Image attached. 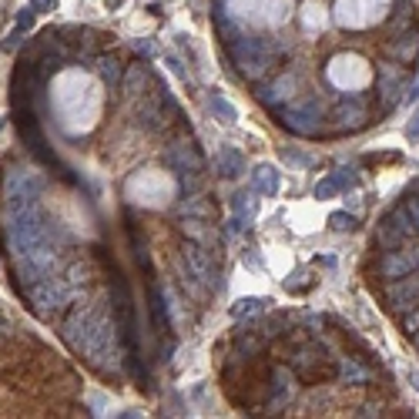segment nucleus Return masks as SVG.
Masks as SVG:
<instances>
[{"label":"nucleus","mask_w":419,"mask_h":419,"mask_svg":"<svg viewBox=\"0 0 419 419\" xmlns=\"http://www.w3.org/2000/svg\"><path fill=\"white\" fill-rule=\"evenodd\" d=\"M402 205H406V211H409V215H413V222H416V225H419V195H413V191H409V195H406V202H402Z\"/></svg>","instance_id":"393cba45"},{"label":"nucleus","mask_w":419,"mask_h":419,"mask_svg":"<svg viewBox=\"0 0 419 419\" xmlns=\"http://www.w3.org/2000/svg\"><path fill=\"white\" fill-rule=\"evenodd\" d=\"M34 17H38V10H34V7H24L17 14V27L20 31H31V27H34Z\"/></svg>","instance_id":"b1692460"},{"label":"nucleus","mask_w":419,"mask_h":419,"mask_svg":"<svg viewBox=\"0 0 419 419\" xmlns=\"http://www.w3.org/2000/svg\"><path fill=\"white\" fill-rule=\"evenodd\" d=\"M181 218L208 222V218H215V202H208V198H188V202H185V208H181Z\"/></svg>","instance_id":"2eb2a0df"},{"label":"nucleus","mask_w":419,"mask_h":419,"mask_svg":"<svg viewBox=\"0 0 419 419\" xmlns=\"http://www.w3.org/2000/svg\"><path fill=\"white\" fill-rule=\"evenodd\" d=\"M252 188L258 191V195H265V198H275L279 188H282V174H279V168H272V165H258L255 174H252Z\"/></svg>","instance_id":"9b49d317"},{"label":"nucleus","mask_w":419,"mask_h":419,"mask_svg":"<svg viewBox=\"0 0 419 419\" xmlns=\"http://www.w3.org/2000/svg\"><path fill=\"white\" fill-rule=\"evenodd\" d=\"M165 64H168V67H172L174 74H181V77H185V67H181V60L174 58V54H168V58H165Z\"/></svg>","instance_id":"c85d7f7f"},{"label":"nucleus","mask_w":419,"mask_h":419,"mask_svg":"<svg viewBox=\"0 0 419 419\" xmlns=\"http://www.w3.org/2000/svg\"><path fill=\"white\" fill-rule=\"evenodd\" d=\"M108 7H111V10H115V7H121V0H108Z\"/></svg>","instance_id":"2f4dec72"},{"label":"nucleus","mask_w":419,"mask_h":419,"mask_svg":"<svg viewBox=\"0 0 419 419\" xmlns=\"http://www.w3.org/2000/svg\"><path fill=\"white\" fill-rule=\"evenodd\" d=\"M382 222H386V225H393V229L400 231L406 242H409V238H419V225L413 222V215L406 211V205H402V202H396L393 208L386 211V215H382Z\"/></svg>","instance_id":"9d476101"},{"label":"nucleus","mask_w":419,"mask_h":419,"mask_svg":"<svg viewBox=\"0 0 419 419\" xmlns=\"http://www.w3.org/2000/svg\"><path fill=\"white\" fill-rule=\"evenodd\" d=\"M211 111H215V115L222 117V121H225V124H235V117H238V111H235V108H231L229 101H225V97H211Z\"/></svg>","instance_id":"aec40b11"},{"label":"nucleus","mask_w":419,"mask_h":419,"mask_svg":"<svg viewBox=\"0 0 419 419\" xmlns=\"http://www.w3.org/2000/svg\"><path fill=\"white\" fill-rule=\"evenodd\" d=\"M332 178H336V185H339V191H345V188H356V181H359L352 168H339V172L332 174Z\"/></svg>","instance_id":"5701e85b"},{"label":"nucleus","mask_w":419,"mask_h":419,"mask_svg":"<svg viewBox=\"0 0 419 419\" xmlns=\"http://www.w3.org/2000/svg\"><path fill=\"white\" fill-rule=\"evenodd\" d=\"M51 108L58 124L67 134H84L95 128L104 108V91L101 81L81 71V67H64L54 81H51Z\"/></svg>","instance_id":"f257e3e1"},{"label":"nucleus","mask_w":419,"mask_h":419,"mask_svg":"<svg viewBox=\"0 0 419 419\" xmlns=\"http://www.w3.org/2000/svg\"><path fill=\"white\" fill-rule=\"evenodd\" d=\"M3 124H7V121H3V117H0V131H3Z\"/></svg>","instance_id":"72a5a7b5"},{"label":"nucleus","mask_w":419,"mask_h":419,"mask_svg":"<svg viewBox=\"0 0 419 419\" xmlns=\"http://www.w3.org/2000/svg\"><path fill=\"white\" fill-rule=\"evenodd\" d=\"M336 195H339V185H336V178H332V174H329V178H322V181H319V185H315V198H336Z\"/></svg>","instance_id":"4be33fe9"},{"label":"nucleus","mask_w":419,"mask_h":419,"mask_svg":"<svg viewBox=\"0 0 419 419\" xmlns=\"http://www.w3.org/2000/svg\"><path fill=\"white\" fill-rule=\"evenodd\" d=\"M379 295H382V302H386V309H396V312H406V309L419 305V272H409L402 279L386 282L379 288Z\"/></svg>","instance_id":"423d86ee"},{"label":"nucleus","mask_w":419,"mask_h":419,"mask_svg":"<svg viewBox=\"0 0 419 419\" xmlns=\"http://www.w3.org/2000/svg\"><path fill=\"white\" fill-rule=\"evenodd\" d=\"M20 34H24V31H20V27H17V31H14V34H10V38L3 40V51H17V44H20Z\"/></svg>","instance_id":"bb28decb"},{"label":"nucleus","mask_w":419,"mask_h":419,"mask_svg":"<svg viewBox=\"0 0 419 419\" xmlns=\"http://www.w3.org/2000/svg\"><path fill=\"white\" fill-rule=\"evenodd\" d=\"M389 7H393V0H339L336 17L349 31H365V27H372L379 20H389V14H393Z\"/></svg>","instance_id":"39448f33"},{"label":"nucleus","mask_w":419,"mask_h":419,"mask_svg":"<svg viewBox=\"0 0 419 419\" xmlns=\"http://www.w3.org/2000/svg\"><path fill=\"white\" fill-rule=\"evenodd\" d=\"M165 165L174 168V172H202V168H205V158H202V151H198L195 145L178 141V145H172V148L165 151Z\"/></svg>","instance_id":"1a4fd4ad"},{"label":"nucleus","mask_w":419,"mask_h":419,"mask_svg":"<svg viewBox=\"0 0 419 419\" xmlns=\"http://www.w3.org/2000/svg\"><path fill=\"white\" fill-rule=\"evenodd\" d=\"M325 77L332 88H339L345 95H359L372 84V64L359 54H336L325 64Z\"/></svg>","instance_id":"20e7f679"},{"label":"nucleus","mask_w":419,"mask_h":419,"mask_svg":"<svg viewBox=\"0 0 419 419\" xmlns=\"http://www.w3.org/2000/svg\"><path fill=\"white\" fill-rule=\"evenodd\" d=\"M31 7H34V10H54V7H58V0H31Z\"/></svg>","instance_id":"cd10ccee"},{"label":"nucleus","mask_w":419,"mask_h":419,"mask_svg":"<svg viewBox=\"0 0 419 419\" xmlns=\"http://www.w3.org/2000/svg\"><path fill=\"white\" fill-rule=\"evenodd\" d=\"M376 245H379V248H402V245H406V238H402L393 225L379 222V225H376Z\"/></svg>","instance_id":"f3484780"},{"label":"nucleus","mask_w":419,"mask_h":419,"mask_svg":"<svg viewBox=\"0 0 419 419\" xmlns=\"http://www.w3.org/2000/svg\"><path fill=\"white\" fill-rule=\"evenodd\" d=\"M215 172L222 174V178H238V174L245 172V154L238 151V148H222L218 158H215Z\"/></svg>","instance_id":"f8f14e48"},{"label":"nucleus","mask_w":419,"mask_h":419,"mask_svg":"<svg viewBox=\"0 0 419 419\" xmlns=\"http://www.w3.org/2000/svg\"><path fill=\"white\" fill-rule=\"evenodd\" d=\"M413 258H416V268H419V248H416V252H413Z\"/></svg>","instance_id":"473e14b6"},{"label":"nucleus","mask_w":419,"mask_h":419,"mask_svg":"<svg viewBox=\"0 0 419 419\" xmlns=\"http://www.w3.org/2000/svg\"><path fill=\"white\" fill-rule=\"evenodd\" d=\"M295 88H299V77H295V71H282V74L275 77L272 84H265L262 91H258V97H262V104L265 108H286V101H292V95H295Z\"/></svg>","instance_id":"6e6552de"},{"label":"nucleus","mask_w":419,"mask_h":419,"mask_svg":"<svg viewBox=\"0 0 419 419\" xmlns=\"http://www.w3.org/2000/svg\"><path fill=\"white\" fill-rule=\"evenodd\" d=\"M409 382L416 386V393H419V369H416V372H409Z\"/></svg>","instance_id":"7c9ffc66"},{"label":"nucleus","mask_w":419,"mask_h":419,"mask_svg":"<svg viewBox=\"0 0 419 419\" xmlns=\"http://www.w3.org/2000/svg\"><path fill=\"white\" fill-rule=\"evenodd\" d=\"M329 225L336 231H352L359 222H356V215H349V211H332V215H329Z\"/></svg>","instance_id":"412c9836"},{"label":"nucleus","mask_w":419,"mask_h":419,"mask_svg":"<svg viewBox=\"0 0 419 419\" xmlns=\"http://www.w3.org/2000/svg\"><path fill=\"white\" fill-rule=\"evenodd\" d=\"M225 10L235 20L262 31V27H282L295 10V0H225Z\"/></svg>","instance_id":"7ed1b4c3"},{"label":"nucleus","mask_w":419,"mask_h":419,"mask_svg":"<svg viewBox=\"0 0 419 419\" xmlns=\"http://www.w3.org/2000/svg\"><path fill=\"white\" fill-rule=\"evenodd\" d=\"M336 372H339L343 382H365L372 376V369L365 365V359H352V356H345V359L336 362Z\"/></svg>","instance_id":"4468645a"},{"label":"nucleus","mask_w":419,"mask_h":419,"mask_svg":"<svg viewBox=\"0 0 419 419\" xmlns=\"http://www.w3.org/2000/svg\"><path fill=\"white\" fill-rule=\"evenodd\" d=\"M265 305H272V302H265V299H238V302L231 305V315H235V319L258 315V312H265Z\"/></svg>","instance_id":"a211bd4d"},{"label":"nucleus","mask_w":419,"mask_h":419,"mask_svg":"<svg viewBox=\"0 0 419 419\" xmlns=\"http://www.w3.org/2000/svg\"><path fill=\"white\" fill-rule=\"evenodd\" d=\"M286 158H288V161H295V165H309V158L299 154V151H286Z\"/></svg>","instance_id":"c756f323"},{"label":"nucleus","mask_w":419,"mask_h":419,"mask_svg":"<svg viewBox=\"0 0 419 419\" xmlns=\"http://www.w3.org/2000/svg\"><path fill=\"white\" fill-rule=\"evenodd\" d=\"M409 272H416V258H413V252H402V248H386L379 255V262H376V275L386 279V282L402 279Z\"/></svg>","instance_id":"0eeeda50"},{"label":"nucleus","mask_w":419,"mask_h":419,"mask_svg":"<svg viewBox=\"0 0 419 419\" xmlns=\"http://www.w3.org/2000/svg\"><path fill=\"white\" fill-rule=\"evenodd\" d=\"M151 67L148 64H141V60H134V64H128V71H124V77H121V88L124 91H145V88H151Z\"/></svg>","instance_id":"ddd939ff"},{"label":"nucleus","mask_w":419,"mask_h":419,"mask_svg":"<svg viewBox=\"0 0 419 419\" xmlns=\"http://www.w3.org/2000/svg\"><path fill=\"white\" fill-rule=\"evenodd\" d=\"M322 27H325L322 7H309V10H302V31L315 34V31H322Z\"/></svg>","instance_id":"6ab92c4d"},{"label":"nucleus","mask_w":419,"mask_h":419,"mask_svg":"<svg viewBox=\"0 0 419 419\" xmlns=\"http://www.w3.org/2000/svg\"><path fill=\"white\" fill-rule=\"evenodd\" d=\"M406 138H409V141H413V145H416L419 141V111L413 117H409V124H406Z\"/></svg>","instance_id":"a878e982"},{"label":"nucleus","mask_w":419,"mask_h":419,"mask_svg":"<svg viewBox=\"0 0 419 419\" xmlns=\"http://www.w3.org/2000/svg\"><path fill=\"white\" fill-rule=\"evenodd\" d=\"M97 74H101V81H104L108 88H121L124 71H121V64H117L115 58H97Z\"/></svg>","instance_id":"dca6fc26"},{"label":"nucleus","mask_w":419,"mask_h":419,"mask_svg":"<svg viewBox=\"0 0 419 419\" xmlns=\"http://www.w3.org/2000/svg\"><path fill=\"white\" fill-rule=\"evenodd\" d=\"M174 185L172 172H161V168H145V172H138L128 178V185H124V195L131 198L134 205H141V208H165V205H172L174 202Z\"/></svg>","instance_id":"f03ea898"}]
</instances>
